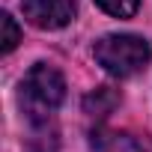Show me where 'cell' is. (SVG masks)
Here are the masks:
<instances>
[{
    "label": "cell",
    "mask_w": 152,
    "mask_h": 152,
    "mask_svg": "<svg viewBox=\"0 0 152 152\" xmlns=\"http://www.w3.org/2000/svg\"><path fill=\"white\" fill-rule=\"evenodd\" d=\"M66 99V81L63 75L48 66V63H36L21 81V90H18V102H21V110L27 113L30 122H45Z\"/></svg>",
    "instance_id": "cell-1"
},
{
    "label": "cell",
    "mask_w": 152,
    "mask_h": 152,
    "mask_svg": "<svg viewBox=\"0 0 152 152\" xmlns=\"http://www.w3.org/2000/svg\"><path fill=\"white\" fill-rule=\"evenodd\" d=\"M99 66L113 75V78H131L140 69H146L149 57H152V48L146 39L140 36H131V33H113V36H104L96 42L93 48Z\"/></svg>",
    "instance_id": "cell-2"
},
{
    "label": "cell",
    "mask_w": 152,
    "mask_h": 152,
    "mask_svg": "<svg viewBox=\"0 0 152 152\" xmlns=\"http://www.w3.org/2000/svg\"><path fill=\"white\" fill-rule=\"evenodd\" d=\"M21 12L39 30H60L72 21L75 3L72 0H21Z\"/></svg>",
    "instance_id": "cell-3"
},
{
    "label": "cell",
    "mask_w": 152,
    "mask_h": 152,
    "mask_svg": "<svg viewBox=\"0 0 152 152\" xmlns=\"http://www.w3.org/2000/svg\"><path fill=\"white\" fill-rule=\"evenodd\" d=\"M113 104H119V96H116L110 87H99V90L87 99V110H90V113H107Z\"/></svg>",
    "instance_id": "cell-4"
},
{
    "label": "cell",
    "mask_w": 152,
    "mask_h": 152,
    "mask_svg": "<svg viewBox=\"0 0 152 152\" xmlns=\"http://www.w3.org/2000/svg\"><path fill=\"white\" fill-rule=\"evenodd\" d=\"M96 3L113 18H131L140 6V0H96Z\"/></svg>",
    "instance_id": "cell-5"
},
{
    "label": "cell",
    "mask_w": 152,
    "mask_h": 152,
    "mask_svg": "<svg viewBox=\"0 0 152 152\" xmlns=\"http://www.w3.org/2000/svg\"><path fill=\"white\" fill-rule=\"evenodd\" d=\"M0 24H3V54H9V51L18 45L21 30H18V24H15V18H12L9 12H3V15H0Z\"/></svg>",
    "instance_id": "cell-6"
}]
</instances>
